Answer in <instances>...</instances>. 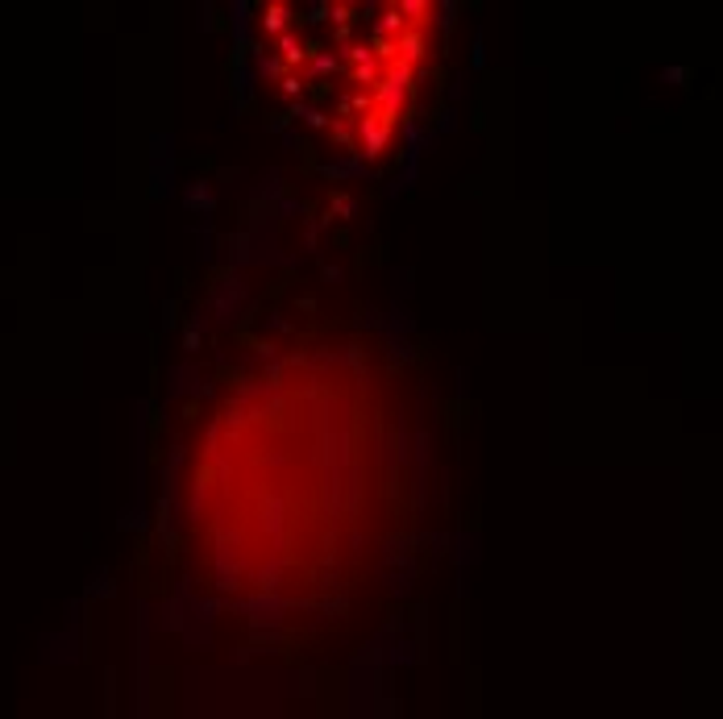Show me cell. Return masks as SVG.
<instances>
[{"instance_id": "obj_1", "label": "cell", "mask_w": 723, "mask_h": 719, "mask_svg": "<svg viewBox=\"0 0 723 719\" xmlns=\"http://www.w3.org/2000/svg\"><path fill=\"white\" fill-rule=\"evenodd\" d=\"M395 46H399V59H404V63H412V67H416V63L428 54V38H424V30H412V25H408V30L395 38Z\"/></svg>"}, {"instance_id": "obj_5", "label": "cell", "mask_w": 723, "mask_h": 719, "mask_svg": "<svg viewBox=\"0 0 723 719\" xmlns=\"http://www.w3.org/2000/svg\"><path fill=\"white\" fill-rule=\"evenodd\" d=\"M287 21H291V13H287L283 5H271V9H266V17H262V25H266L271 34H283V30H287Z\"/></svg>"}, {"instance_id": "obj_3", "label": "cell", "mask_w": 723, "mask_h": 719, "mask_svg": "<svg viewBox=\"0 0 723 719\" xmlns=\"http://www.w3.org/2000/svg\"><path fill=\"white\" fill-rule=\"evenodd\" d=\"M408 30V17L399 13V5H391L387 13H383V21H379V38H399Z\"/></svg>"}, {"instance_id": "obj_2", "label": "cell", "mask_w": 723, "mask_h": 719, "mask_svg": "<svg viewBox=\"0 0 723 719\" xmlns=\"http://www.w3.org/2000/svg\"><path fill=\"white\" fill-rule=\"evenodd\" d=\"M399 13H408V25H412V30H428V25H432L437 5H428V0H404V5H399Z\"/></svg>"}, {"instance_id": "obj_4", "label": "cell", "mask_w": 723, "mask_h": 719, "mask_svg": "<svg viewBox=\"0 0 723 719\" xmlns=\"http://www.w3.org/2000/svg\"><path fill=\"white\" fill-rule=\"evenodd\" d=\"M279 50H283V63H287V67H295V63H304V59H308V54H304L308 46H304L300 38H291V34H283V42H279Z\"/></svg>"}]
</instances>
